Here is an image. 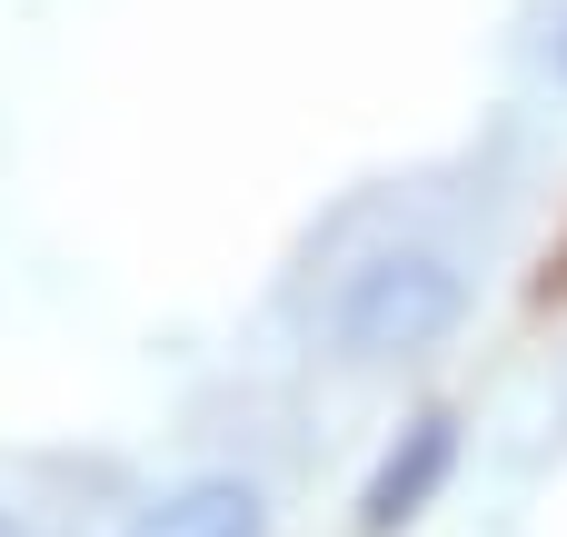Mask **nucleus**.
Segmentation results:
<instances>
[{"label":"nucleus","instance_id":"obj_2","mask_svg":"<svg viewBox=\"0 0 567 537\" xmlns=\"http://www.w3.org/2000/svg\"><path fill=\"white\" fill-rule=\"evenodd\" d=\"M449 468H458V419H449V409H419V419L399 428V448L379 458V478H369V498H359V528L399 537L439 488H449Z\"/></svg>","mask_w":567,"mask_h":537},{"label":"nucleus","instance_id":"obj_5","mask_svg":"<svg viewBox=\"0 0 567 537\" xmlns=\"http://www.w3.org/2000/svg\"><path fill=\"white\" fill-rule=\"evenodd\" d=\"M0 537H30V528H20V518H0Z\"/></svg>","mask_w":567,"mask_h":537},{"label":"nucleus","instance_id":"obj_4","mask_svg":"<svg viewBox=\"0 0 567 537\" xmlns=\"http://www.w3.org/2000/svg\"><path fill=\"white\" fill-rule=\"evenodd\" d=\"M558 80H567V20H558Z\"/></svg>","mask_w":567,"mask_h":537},{"label":"nucleus","instance_id":"obj_1","mask_svg":"<svg viewBox=\"0 0 567 537\" xmlns=\"http://www.w3.org/2000/svg\"><path fill=\"white\" fill-rule=\"evenodd\" d=\"M468 319V279L439 249H379L349 269V289L329 299V339L339 359H419Z\"/></svg>","mask_w":567,"mask_h":537},{"label":"nucleus","instance_id":"obj_3","mask_svg":"<svg viewBox=\"0 0 567 537\" xmlns=\"http://www.w3.org/2000/svg\"><path fill=\"white\" fill-rule=\"evenodd\" d=\"M130 537H269V498L249 478H189V488L150 498Z\"/></svg>","mask_w":567,"mask_h":537}]
</instances>
